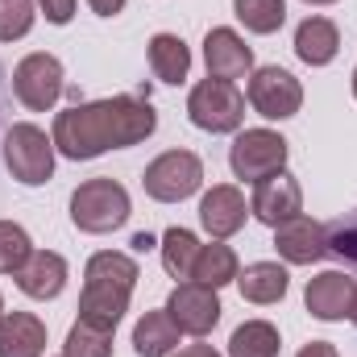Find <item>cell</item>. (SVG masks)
<instances>
[{
  "label": "cell",
  "instance_id": "obj_1",
  "mask_svg": "<svg viewBox=\"0 0 357 357\" xmlns=\"http://www.w3.org/2000/svg\"><path fill=\"white\" fill-rule=\"evenodd\" d=\"M158 129V112L150 100L137 96H112V100H91L71 104L54 116V150L71 162H91L108 150H129L146 142Z\"/></svg>",
  "mask_w": 357,
  "mask_h": 357
},
{
  "label": "cell",
  "instance_id": "obj_2",
  "mask_svg": "<svg viewBox=\"0 0 357 357\" xmlns=\"http://www.w3.org/2000/svg\"><path fill=\"white\" fill-rule=\"evenodd\" d=\"M142 270L129 254H116V250H100L88 258L84 270V295H79V320L100 324V328H112L125 320L129 312V295L137 287Z\"/></svg>",
  "mask_w": 357,
  "mask_h": 357
},
{
  "label": "cell",
  "instance_id": "obj_3",
  "mask_svg": "<svg viewBox=\"0 0 357 357\" xmlns=\"http://www.w3.org/2000/svg\"><path fill=\"white\" fill-rule=\"evenodd\" d=\"M129 216H133V204H129V191L116 178L100 175L71 191V225L79 233H96V237L116 233Z\"/></svg>",
  "mask_w": 357,
  "mask_h": 357
},
{
  "label": "cell",
  "instance_id": "obj_4",
  "mask_svg": "<svg viewBox=\"0 0 357 357\" xmlns=\"http://www.w3.org/2000/svg\"><path fill=\"white\" fill-rule=\"evenodd\" d=\"M54 154H59L54 150V137H46V129H38L29 121L13 125L4 133V167H8V175L17 178V183H25V187L50 183V175H54Z\"/></svg>",
  "mask_w": 357,
  "mask_h": 357
},
{
  "label": "cell",
  "instance_id": "obj_5",
  "mask_svg": "<svg viewBox=\"0 0 357 357\" xmlns=\"http://www.w3.org/2000/svg\"><path fill=\"white\" fill-rule=\"evenodd\" d=\"M187 116L204 133H237L245 121V96L229 79H199L187 96Z\"/></svg>",
  "mask_w": 357,
  "mask_h": 357
},
{
  "label": "cell",
  "instance_id": "obj_6",
  "mask_svg": "<svg viewBox=\"0 0 357 357\" xmlns=\"http://www.w3.org/2000/svg\"><path fill=\"white\" fill-rule=\"evenodd\" d=\"M287 137L274 129H241L229 146V167L241 183H262L266 175L287 171Z\"/></svg>",
  "mask_w": 357,
  "mask_h": 357
},
{
  "label": "cell",
  "instance_id": "obj_7",
  "mask_svg": "<svg viewBox=\"0 0 357 357\" xmlns=\"http://www.w3.org/2000/svg\"><path fill=\"white\" fill-rule=\"evenodd\" d=\"M199 183H204V162L191 150H167V154H158L146 167V175H142L146 195L158 199V204H178V199L195 195Z\"/></svg>",
  "mask_w": 357,
  "mask_h": 357
},
{
  "label": "cell",
  "instance_id": "obj_8",
  "mask_svg": "<svg viewBox=\"0 0 357 357\" xmlns=\"http://www.w3.org/2000/svg\"><path fill=\"white\" fill-rule=\"evenodd\" d=\"M63 63L46 50H33L25 54L17 67H13V96L29 108V112H50L63 96Z\"/></svg>",
  "mask_w": 357,
  "mask_h": 357
},
{
  "label": "cell",
  "instance_id": "obj_9",
  "mask_svg": "<svg viewBox=\"0 0 357 357\" xmlns=\"http://www.w3.org/2000/svg\"><path fill=\"white\" fill-rule=\"evenodd\" d=\"M250 104H254V112L266 116V121H287V116H295V112L303 108V88H299V79H295L291 71H282V67H262V71H254V79H250Z\"/></svg>",
  "mask_w": 357,
  "mask_h": 357
},
{
  "label": "cell",
  "instance_id": "obj_10",
  "mask_svg": "<svg viewBox=\"0 0 357 357\" xmlns=\"http://www.w3.org/2000/svg\"><path fill=\"white\" fill-rule=\"evenodd\" d=\"M167 312L171 320L178 324V333L187 337H208L216 324H220V299L212 287H199V282H178L167 299Z\"/></svg>",
  "mask_w": 357,
  "mask_h": 357
},
{
  "label": "cell",
  "instance_id": "obj_11",
  "mask_svg": "<svg viewBox=\"0 0 357 357\" xmlns=\"http://www.w3.org/2000/svg\"><path fill=\"white\" fill-rule=\"evenodd\" d=\"M303 303L316 320L324 324H337V320H349L357 303V278L341 274V270H324L316 278H307V291H303Z\"/></svg>",
  "mask_w": 357,
  "mask_h": 357
},
{
  "label": "cell",
  "instance_id": "obj_12",
  "mask_svg": "<svg viewBox=\"0 0 357 357\" xmlns=\"http://www.w3.org/2000/svg\"><path fill=\"white\" fill-rule=\"evenodd\" d=\"M245 216H250V204H245L241 187H233V183H216L199 199V225H204V233L212 241H225V237L241 233L245 229Z\"/></svg>",
  "mask_w": 357,
  "mask_h": 357
},
{
  "label": "cell",
  "instance_id": "obj_13",
  "mask_svg": "<svg viewBox=\"0 0 357 357\" xmlns=\"http://www.w3.org/2000/svg\"><path fill=\"white\" fill-rule=\"evenodd\" d=\"M250 212H254L262 225H270V229H278L282 220L299 216V212H303V187H299V178L287 175V171H278V175H266L262 183H254Z\"/></svg>",
  "mask_w": 357,
  "mask_h": 357
},
{
  "label": "cell",
  "instance_id": "obj_14",
  "mask_svg": "<svg viewBox=\"0 0 357 357\" xmlns=\"http://www.w3.org/2000/svg\"><path fill=\"white\" fill-rule=\"evenodd\" d=\"M204 63H208V75L212 79H245L254 71V50L245 46V38L237 29H208L204 38Z\"/></svg>",
  "mask_w": 357,
  "mask_h": 357
},
{
  "label": "cell",
  "instance_id": "obj_15",
  "mask_svg": "<svg viewBox=\"0 0 357 357\" xmlns=\"http://www.w3.org/2000/svg\"><path fill=\"white\" fill-rule=\"evenodd\" d=\"M274 250L291 266H312V262L324 258V225L299 212V216H291L274 229Z\"/></svg>",
  "mask_w": 357,
  "mask_h": 357
},
{
  "label": "cell",
  "instance_id": "obj_16",
  "mask_svg": "<svg viewBox=\"0 0 357 357\" xmlns=\"http://www.w3.org/2000/svg\"><path fill=\"white\" fill-rule=\"evenodd\" d=\"M17 287L29 299H59L67 287V258L54 250H33L29 262L17 270Z\"/></svg>",
  "mask_w": 357,
  "mask_h": 357
},
{
  "label": "cell",
  "instance_id": "obj_17",
  "mask_svg": "<svg viewBox=\"0 0 357 357\" xmlns=\"http://www.w3.org/2000/svg\"><path fill=\"white\" fill-rule=\"evenodd\" d=\"M46 354V324L33 312H4L0 316V357H42Z\"/></svg>",
  "mask_w": 357,
  "mask_h": 357
},
{
  "label": "cell",
  "instance_id": "obj_18",
  "mask_svg": "<svg viewBox=\"0 0 357 357\" xmlns=\"http://www.w3.org/2000/svg\"><path fill=\"white\" fill-rule=\"evenodd\" d=\"M295 54H299L307 67H328V63L341 54V29H337L328 17H307V21H299V29H295Z\"/></svg>",
  "mask_w": 357,
  "mask_h": 357
},
{
  "label": "cell",
  "instance_id": "obj_19",
  "mask_svg": "<svg viewBox=\"0 0 357 357\" xmlns=\"http://www.w3.org/2000/svg\"><path fill=\"white\" fill-rule=\"evenodd\" d=\"M237 287H241V299L245 303L266 307V303H278L287 295L291 274H287V266H278V262H254V266H245L237 274Z\"/></svg>",
  "mask_w": 357,
  "mask_h": 357
},
{
  "label": "cell",
  "instance_id": "obj_20",
  "mask_svg": "<svg viewBox=\"0 0 357 357\" xmlns=\"http://www.w3.org/2000/svg\"><path fill=\"white\" fill-rule=\"evenodd\" d=\"M178 324L171 320V312H146L137 324H133V349L137 357H171L178 349Z\"/></svg>",
  "mask_w": 357,
  "mask_h": 357
},
{
  "label": "cell",
  "instance_id": "obj_21",
  "mask_svg": "<svg viewBox=\"0 0 357 357\" xmlns=\"http://www.w3.org/2000/svg\"><path fill=\"white\" fill-rule=\"evenodd\" d=\"M146 54H150V71L158 84H183L191 71V50L178 33H154Z\"/></svg>",
  "mask_w": 357,
  "mask_h": 357
},
{
  "label": "cell",
  "instance_id": "obj_22",
  "mask_svg": "<svg viewBox=\"0 0 357 357\" xmlns=\"http://www.w3.org/2000/svg\"><path fill=\"white\" fill-rule=\"evenodd\" d=\"M237 274H241V262H237V254H233L225 241L199 245V258H195V270H191V282L220 291V287L237 282Z\"/></svg>",
  "mask_w": 357,
  "mask_h": 357
},
{
  "label": "cell",
  "instance_id": "obj_23",
  "mask_svg": "<svg viewBox=\"0 0 357 357\" xmlns=\"http://www.w3.org/2000/svg\"><path fill=\"white\" fill-rule=\"evenodd\" d=\"M162 270L178 278V282H191V270H195V258H199V237L191 229H167L162 233Z\"/></svg>",
  "mask_w": 357,
  "mask_h": 357
},
{
  "label": "cell",
  "instance_id": "obj_24",
  "mask_svg": "<svg viewBox=\"0 0 357 357\" xmlns=\"http://www.w3.org/2000/svg\"><path fill=\"white\" fill-rule=\"evenodd\" d=\"M282 341L270 320H245L229 337V357H278Z\"/></svg>",
  "mask_w": 357,
  "mask_h": 357
},
{
  "label": "cell",
  "instance_id": "obj_25",
  "mask_svg": "<svg viewBox=\"0 0 357 357\" xmlns=\"http://www.w3.org/2000/svg\"><path fill=\"white\" fill-rule=\"evenodd\" d=\"M233 13L250 33H274L287 21V0H233Z\"/></svg>",
  "mask_w": 357,
  "mask_h": 357
},
{
  "label": "cell",
  "instance_id": "obj_26",
  "mask_svg": "<svg viewBox=\"0 0 357 357\" xmlns=\"http://www.w3.org/2000/svg\"><path fill=\"white\" fill-rule=\"evenodd\" d=\"M63 357H112V328H100L88 320H75L67 333Z\"/></svg>",
  "mask_w": 357,
  "mask_h": 357
},
{
  "label": "cell",
  "instance_id": "obj_27",
  "mask_svg": "<svg viewBox=\"0 0 357 357\" xmlns=\"http://www.w3.org/2000/svg\"><path fill=\"white\" fill-rule=\"evenodd\" d=\"M324 258H337L357 270V208L324 225Z\"/></svg>",
  "mask_w": 357,
  "mask_h": 357
},
{
  "label": "cell",
  "instance_id": "obj_28",
  "mask_svg": "<svg viewBox=\"0 0 357 357\" xmlns=\"http://www.w3.org/2000/svg\"><path fill=\"white\" fill-rule=\"evenodd\" d=\"M29 254H33L29 233L13 220H0V274H17L29 262Z\"/></svg>",
  "mask_w": 357,
  "mask_h": 357
},
{
  "label": "cell",
  "instance_id": "obj_29",
  "mask_svg": "<svg viewBox=\"0 0 357 357\" xmlns=\"http://www.w3.org/2000/svg\"><path fill=\"white\" fill-rule=\"evenodd\" d=\"M33 0H0V42H17L33 29Z\"/></svg>",
  "mask_w": 357,
  "mask_h": 357
},
{
  "label": "cell",
  "instance_id": "obj_30",
  "mask_svg": "<svg viewBox=\"0 0 357 357\" xmlns=\"http://www.w3.org/2000/svg\"><path fill=\"white\" fill-rule=\"evenodd\" d=\"M38 8L46 13L50 25H67L75 17V0H38Z\"/></svg>",
  "mask_w": 357,
  "mask_h": 357
},
{
  "label": "cell",
  "instance_id": "obj_31",
  "mask_svg": "<svg viewBox=\"0 0 357 357\" xmlns=\"http://www.w3.org/2000/svg\"><path fill=\"white\" fill-rule=\"evenodd\" d=\"M295 357H341V354H337L333 341H312V345H303Z\"/></svg>",
  "mask_w": 357,
  "mask_h": 357
},
{
  "label": "cell",
  "instance_id": "obj_32",
  "mask_svg": "<svg viewBox=\"0 0 357 357\" xmlns=\"http://www.w3.org/2000/svg\"><path fill=\"white\" fill-rule=\"evenodd\" d=\"M88 4H91L96 17H116V13L125 8V0H88Z\"/></svg>",
  "mask_w": 357,
  "mask_h": 357
},
{
  "label": "cell",
  "instance_id": "obj_33",
  "mask_svg": "<svg viewBox=\"0 0 357 357\" xmlns=\"http://www.w3.org/2000/svg\"><path fill=\"white\" fill-rule=\"evenodd\" d=\"M175 357H220V354H216L212 345H204V341H199V345H183Z\"/></svg>",
  "mask_w": 357,
  "mask_h": 357
},
{
  "label": "cell",
  "instance_id": "obj_34",
  "mask_svg": "<svg viewBox=\"0 0 357 357\" xmlns=\"http://www.w3.org/2000/svg\"><path fill=\"white\" fill-rule=\"evenodd\" d=\"M150 245H154V237H146V233L133 237V250H150Z\"/></svg>",
  "mask_w": 357,
  "mask_h": 357
},
{
  "label": "cell",
  "instance_id": "obj_35",
  "mask_svg": "<svg viewBox=\"0 0 357 357\" xmlns=\"http://www.w3.org/2000/svg\"><path fill=\"white\" fill-rule=\"evenodd\" d=\"M303 4H337V0H303Z\"/></svg>",
  "mask_w": 357,
  "mask_h": 357
},
{
  "label": "cell",
  "instance_id": "obj_36",
  "mask_svg": "<svg viewBox=\"0 0 357 357\" xmlns=\"http://www.w3.org/2000/svg\"><path fill=\"white\" fill-rule=\"evenodd\" d=\"M354 96H357V67H354Z\"/></svg>",
  "mask_w": 357,
  "mask_h": 357
},
{
  "label": "cell",
  "instance_id": "obj_37",
  "mask_svg": "<svg viewBox=\"0 0 357 357\" xmlns=\"http://www.w3.org/2000/svg\"><path fill=\"white\" fill-rule=\"evenodd\" d=\"M349 320H354V324H357V303H354V316H349Z\"/></svg>",
  "mask_w": 357,
  "mask_h": 357
},
{
  "label": "cell",
  "instance_id": "obj_38",
  "mask_svg": "<svg viewBox=\"0 0 357 357\" xmlns=\"http://www.w3.org/2000/svg\"><path fill=\"white\" fill-rule=\"evenodd\" d=\"M0 316H4V299H0Z\"/></svg>",
  "mask_w": 357,
  "mask_h": 357
},
{
  "label": "cell",
  "instance_id": "obj_39",
  "mask_svg": "<svg viewBox=\"0 0 357 357\" xmlns=\"http://www.w3.org/2000/svg\"><path fill=\"white\" fill-rule=\"evenodd\" d=\"M0 84H4V71H0Z\"/></svg>",
  "mask_w": 357,
  "mask_h": 357
}]
</instances>
